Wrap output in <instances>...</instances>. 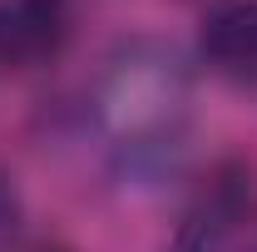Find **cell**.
I'll use <instances>...</instances> for the list:
<instances>
[{
  "label": "cell",
  "instance_id": "277c9868",
  "mask_svg": "<svg viewBox=\"0 0 257 252\" xmlns=\"http://www.w3.org/2000/svg\"><path fill=\"white\" fill-rule=\"evenodd\" d=\"M35 252H60V247H35Z\"/></svg>",
  "mask_w": 257,
  "mask_h": 252
},
{
  "label": "cell",
  "instance_id": "3957f363",
  "mask_svg": "<svg viewBox=\"0 0 257 252\" xmlns=\"http://www.w3.org/2000/svg\"><path fill=\"white\" fill-rule=\"evenodd\" d=\"M203 60L213 74L257 89V0H223L203 20Z\"/></svg>",
  "mask_w": 257,
  "mask_h": 252
},
{
  "label": "cell",
  "instance_id": "5b68a950",
  "mask_svg": "<svg viewBox=\"0 0 257 252\" xmlns=\"http://www.w3.org/2000/svg\"><path fill=\"white\" fill-rule=\"evenodd\" d=\"M218 5H223V0H218Z\"/></svg>",
  "mask_w": 257,
  "mask_h": 252
},
{
  "label": "cell",
  "instance_id": "6da1fadb",
  "mask_svg": "<svg viewBox=\"0 0 257 252\" xmlns=\"http://www.w3.org/2000/svg\"><path fill=\"white\" fill-rule=\"evenodd\" d=\"M99 104H104V124L114 134V149L128 158H149L163 144H173L188 89L173 60H119Z\"/></svg>",
  "mask_w": 257,
  "mask_h": 252
},
{
  "label": "cell",
  "instance_id": "7a4b0ae2",
  "mask_svg": "<svg viewBox=\"0 0 257 252\" xmlns=\"http://www.w3.org/2000/svg\"><path fill=\"white\" fill-rule=\"evenodd\" d=\"M64 0H0V64H40L55 60L69 40Z\"/></svg>",
  "mask_w": 257,
  "mask_h": 252
}]
</instances>
